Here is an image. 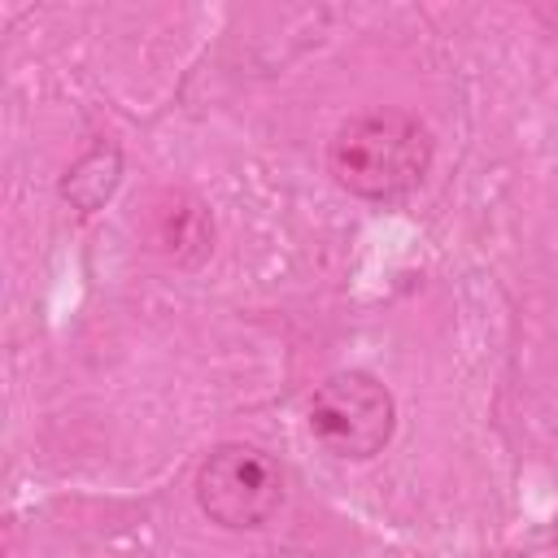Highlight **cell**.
<instances>
[{
    "label": "cell",
    "instance_id": "1",
    "mask_svg": "<svg viewBox=\"0 0 558 558\" xmlns=\"http://www.w3.org/2000/svg\"><path fill=\"white\" fill-rule=\"evenodd\" d=\"M436 140L405 109H366L327 140V174L357 201H405L432 170Z\"/></svg>",
    "mask_w": 558,
    "mask_h": 558
},
{
    "label": "cell",
    "instance_id": "2",
    "mask_svg": "<svg viewBox=\"0 0 558 558\" xmlns=\"http://www.w3.org/2000/svg\"><path fill=\"white\" fill-rule=\"evenodd\" d=\"M392 427H397V401L388 384L375 379L371 371H336L310 397L314 440L344 462L375 458L392 440Z\"/></svg>",
    "mask_w": 558,
    "mask_h": 558
},
{
    "label": "cell",
    "instance_id": "3",
    "mask_svg": "<svg viewBox=\"0 0 558 558\" xmlns=\"http://www.w3.org/2000/svg\"><path fill=\"white\" fill-rule=\"evenodd\" d=\"M196 506L227 532H253L283 506V475L262 449L244 440L214 445L196 466Z\"/></svg>",
    "mask_w": 558,
    "mask_h": 558
},
{
    "label": "cell",
    "instance_id": "4",
    "mask_svg": "<svg viewBox=\"0 0 558 558\" xmlns=\"http://www.w3.org/2000/svg\"><path fill=\"white\" fill-rule=\"evenodd\" d=\"M148 244L174 266H201L214 248V218L192 192H161L148 214Z\"/></svg>",
    "mask_w": 558,
    "mask_h": 558
},
{
    "label": "cell",
    "instance_id": "5",
    "mask_svg": "<svg viewBox=\"0 0 558 558\" xmlns=\"http://www.w3.org/2000/svg\"><path fill=\"white\" fill-rule=\"evenodd\" d=\"M118 179H122V153H118V144L100 140V144H92V148L65 170L61 196H65L74 209L92 214V209H100V205L113 196Z\"/></svg>",
    "mask_w": 558,
    "mask_h": 558
},
{
    "label": "cell",
    "instance_id": "6",
    "mask_svg": "<svg viewBox=\"0 0 558 558\" xmlns=\"http://www.w3.org/2000/svg\"><path fill=\"white\" fill-rule=\"evenodd\" d=\"M532 17L558 35V4H532Z\"/></svg>",
    "mask_w": 558,
    "mask_h": 558
}]
</instances>
